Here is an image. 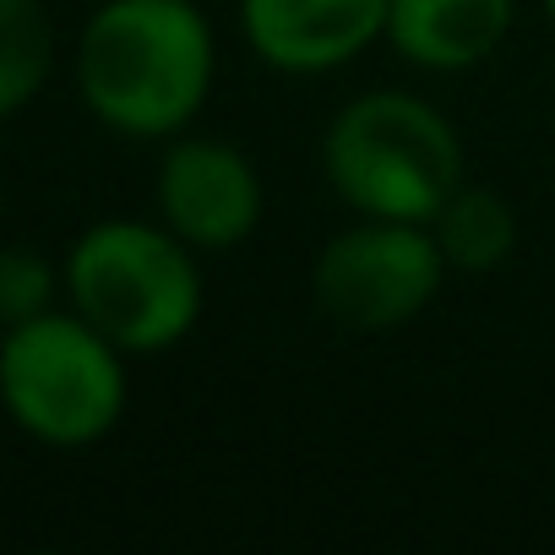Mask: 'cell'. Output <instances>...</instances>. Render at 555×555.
I'll return each mask as SVG.
<instances>
[{
	"label": "cell",
	"mask_w": 555,
	"mask_h": 555,
	"mask_svg": "<svg viewBox=\"0 0 555 555\" xmlns=\"http://www.w3.org/2000/svg\"><path fill=\"white\" fill-rule=\"evenodd\" d=\"M218 39L196 0H104L77 39L88 115L131 142L191 131L212 99Z\"/></svg>",
	"instance_id": "obj_1"
},
{
	"label": "cell",
	"mask_w": 555,
	"mask_h": 555,
	"mask_svg": "<svg viewBox=\"0 0 555 555\" xmlns=\"http://www.w3.org/2000/svg\"><path fill=\"white\" fill-rule=\"evenodd\" d=\"M322 180L354 218L430 223L468 180L463 137L414 88H365L322 131Z\"/></svg>",
	"instance_id": "obj_2"
},
{
	"label": "cell",
	"mask_w": 555,
	"mask_h": 555,
	"mask_svg": "<svg viewBox=\"0 0 555 555\" xmlns=\"http://www.w3.org/2000/svg\"><path fill=\"white\" fill-rule=\"evenodd\" d=\"M66 300L126 354L180 349L207 306L202 256L158 218H104L66 250Z\"/></svg>",
	"instance_id": "obj_3"
},
{
	"label": "cell",
	"mask_w": 555,
	"mask_h": 555,
	"mask_svg": "<svg viewBox=\"0 0 555 555\" xmlns=\"http://www.w3.org/2000/svg\"><path fill=\"white\" fill-rule=\"evenodd\" d=\"M126 360L131 354L77 311H44L0 338V403L44 447H93L126 420Z\"/></svg>",
	"instance_id": "obj_4"
},
{
	"label": "cell",
	"mask_w": 555,
	"mask_h": 555,
	"mask_svg": "<svg viewBox=\"0 0 555 555\" xmlns=\"http://www.w3.org/2000/svg\"><path fill=\"white\" fill-rule=\"evenodd\" d=\"M447 256L430 223L354 218L322 240L311 261V300L344 333H392L425 317L447 284Z\"/></svg>",
	"instance_id": "obj_5"
},
{
	"label": "cell",
	"mask_w": 555,
	"mask_h": 555,
	"mask_svg": "<svg viewBox=\"0 0 555 555\" xmlns=\"http://www.w3.org/2000/svg\"><path fill=\"white\" fill-rule=\"evenodd\" d=\"M153 212L196 256L240 250L267 218V185L256 158L229 137L180 131L153 169Z\"/></svg>",
	"instance_id": "obj_6"
},
{
	"label": "cell",
	"mask_w": 555,
	"mask_h": 555,
	"mask_svg": "<svg viewBox=\"0 0 555 555\" xmlns=\"http://www.w3.org/2000/svg\"><path fill=\"white\" fill-rule=\"evenodd\" d=\"M234 28L278 77H333L387 39V0H234Z\"/></svg>",
	"instance_id": "obj_7"
},
{
	"label": "cell",
	"mask_w": 555,
	"mask_h": 555,
	"mask_svg": "<svg viewBox=\"0 0 555 555\" xmlns=\"http://www.w3.org/2000/svg\"><path fill=\"white\" fill-rule=\"evenodd\" d=\"M517 34V0H387V50L425 77H463Z\"/></svg>",
	"instance_id": "obj_8"
},
{
	"label": "cell",
	"mask_w": 555,
	"mask_h": 555,
	"mask_svg": "<svg viewBox=\"0 0 555 555\" xmlns=\"http://www.w3.org/2000/svg\"><path fill=\"white\" fill-rule=\"evenodd\" d=\"M430 234H436V245L447 256V272L485 278V272H495V267H506L517 256L522 223H517V207L495 185L463 180L441 202V212L430 218Z\"/></svg>",
	"instance_id": "obj_9"
},
{
	"label": "cell",
	"mask_w": 555,
	"mask_h": 555,
	"mask_svg": "<svg viewBox=\"0 0 555 555\" xmlns=\"http://www.w3.org/2000/svg\"><path fill=\"white\" fill-rule=\"evenodd\" d=\"M55 66V28L44 0H0V120L28 109Z\"/></svg>",
	"instance_id": "obj_10"
},
{
	"label": "cell",
	"mask_w": 555,
	"mask_h": 555,
	"mask_svg": "<svg viewBox=\"0 0 555 555\" xmlns=\"http://www.w3.org/2000/svg\"><path fill=\"white\" fill-rule=\"evenodd\" d=\"M55 289H66V272H55L50 256H39L34 245L0 250V327L55 311Z\"/></svg>",
	"instance_id": "obj_11"
},
{
	"label": "cell",
	"mask_w": 555,
	"mask_h": 555,
	"mask_svg": "<svg viewBox=\"0 0 555 555\" xmlns=\"http://www.w3.org/2000/svg\"><path fill=\"white\" fill-rule=\"evenodd\" d=\"M539 7H544V23L555 28V0H539Z\"/></svg>",
	"instance_id": "obj_12"
}]
</instances>
